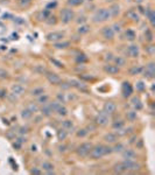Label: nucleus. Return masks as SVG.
<instances>
[{"instance_id":"4468645a","label":"nucleus","mask_w":155,"mask_h":175,"mask_svg":"<svg viewBox=\"0 0 155 175\" xmlns=\"http://www.w3.org/2000/svg\"><path fill=\"white\" fill-rule=\"evenodd\" d=\"M104 71L106 72V74H109V75H117L120 69H119V67H117L115 64H106V65H104Z\"/></svg>"},{"instance_id":"58836bf2","label":"nucleus","mask_w":155,"mask_h":175,"mask_svg":"<svg viewBox=\"0 0 155 175\" xmlns=\"http://www.w3.org/2000/svg\"><path fill=\"white\" fill-rule=\"evenodd\" d=\"M34 71H36V72H39V74H47V68L44 67V65H42V64H39V65H36L34 68Z\"/></svg>"},{"instance_id":"3c124183","label":"nucleus","mask_w":155,"mask_h":175,"mask_svg":"<svg viewBox=\"0 0 155 175\" xmlns=\"http://www.w3.org/2000/svg\"><path fill=\"white\" fill-rule=\"evenodd\" d=\"M7 97H8V99L11 100V102H12V103H15V102L17 100V95H14L13 92H11V94H9Z\"/></svg>"},{"instance_id":"e2e57ef3","label":"nucleus","mask_w":155,"mask_h":175,"mask_svg":"<svg viewBox=\"0 0 155 175\" xmlns=\"http://www.w3.org/2000/svg\"><path fill=\"white\" fill-rule=\"evenodd\" d=\"M106 2H112V1H114V0H105Z\"/></svg>"},{"instance_id":"e433bc0d","label":"nucleus","mask_w":155,"mask_h":175,"mask_svg":"<svg viewBox=\"0 0 155 175\" xmlns=\"http://www.w3.org/2000/svg\"><path fill=\"white\" fill-rule=\"evenodd\" d=\"M126 118L128 119L129 122H134V120L137 119V111L134 110V111H128V112H126Z\"/></svg>"},{"instance_id":"6e6d98bb","label":"nucleus","mask_w":155,"mask_h":175,"mask_svg":"<svg viewBox=\"0 0 155 175\" xmlns=\"http://www.w3.org/2000/svg\"><path fill=\"white\" fill-rule=\"evenodd\" d=\"M15 141H17L19 144H21V145H22V144H25V142H26V138H24V137H20V138H17Z\"/></svg>"},{"instance_id":"ddd939ff","label":"nucleus","mask_w":155,"mask_h":175,"mask_svg":"<svg viewBox=\"0 0 155 175\" xmlns=\"http://www.w3.org/2000/svg\"><path fill=\"white\" fill-rule=\"evenodd\" d=\"M103 111L105 113L109 114V116H111V114H113L117 111V105L114 104L113 102H106L103 105Z\"/></svg>"},{"instance_id":"393cba45","label":"nucleus","mask_w":155,"mask_h":175,"mask_svg":"<svg viewBox=\"0 0 155 175\" xmlns=\"http://www.w3.org/2000/svg\"><path fill=\"white\" fill-rule=\"evenodd\" d=\"M125 39L128 40V41H131V42H133V41L137 39V34H135V32L132 30V29H127V30L125 32Z\"/></svg>"},{"instance_id":"1a4fd4ad","label":"nucleus","mask_w":155,"mask_h":175,"mask_svg":"<svg viewBox=\"0 0 155 175\" xmlns=\"http://www.w3.org/2000/svg\"><path fill=\"white\" fill-rule=\"evenodd\" d=\"M121 94H122V96L125 97V98H128V97L132 96V94H133V87L131 85L129 82H126L125 81L121 84Z\"/></svg>"},{"instance_id":"6e6552de","label":"nucleus","mask_w":155,"mask_h":175,"mask_svg":"<svg viewBox=\"0 0 155 175\" xmlns=\"http://www.w3.org/2000/svg\"><path fill=\"white\" fill-rule=\"evenodd\" d=\"M144 76L147 79H153L155 77V63L154 62H149L146 65V68H144L142 70Z\"/></svg>"},{"instance_id":"ea45409f","label":"nucleus","mask_w":155,"mask_h":175,"mask_svg":"<svg viewBox=\"0 0 155 175\" xmlns=\"http://www.w3.org/2000/svg\"><path fill=\"white\" fill-rule=\"evenodd\" d=\"M48 100H49V96L48 95H41V96H39L37 98V102L39 103H41V104H46V103H48Z\"/></svg>"},{"instance_id":"09e8293b","label":"nucleus","mask_w":155,"mask_h":175,"mask_svg":"<svg viewBox=\"0 0 155 175\" xmlns=\"http://www.w3.org/2000/svg\"><path fill=\"white\" fill-rule=\"evenodd\" d=\"M87 61V57H86L85 55H78L77 57H76V62L77 63H83V62H86Z\"/></svg>"},{"instance_id":"412c9836","label":"nucleus","mask_w":155,"mask_h":175,"mask_svg":"<svg viewBox=\"0 0 155 175\" xmlns=\"http://www.w3.org/2000/svg\"><path fill=\"white\" fill-rule=\"evenodd\" d=\"M54 165H52V162H49V161H44L42 162V169L43 170H46L48 174H54Z\"/></svg>"},{"instance_id":"39448f33","label":"nucleus","mask_w":155,"mask_h":175,"mask_svg":"<svg viewBox=\"0 0 155 175\" xmlns=\"http://www.w3.org/2000/svg\"><path fill=\"white\" fill-rule=\"evenodd\" d=\"M91 159H100V158H103L105 155V145H97V146H92V149H91V152H90V154H89Z\"/></svg>"},{"instance_id":"49530a36","label":"nucleus","mask_w":155,"mask_h":175,"mask_svg":"<svg viewBox=\"0 0 155 175\" xmlns=\"http://www.w3.org/2000/svg\"><path fill=\"white\" fill-rule=\"evenodd\" d=\"M86 134H87L86 129H81V130H78L77 133H76V135H77L78 138H84Z\"/></svg>"},{"instance_id":"052dcab7","label":"nucleus","mask_w":155,"mask_h":175,"mask_svg":"<svg viewBox=\"0 0 155 175\" xmlns=\"http://www.w3.org/2000/svg\"><path fill=\"white\" fill-rule=\"evenodd\" d=\"M5 94H6V91H5V90H1V89H0V97H5V96H6Z\"/></svg>"},{"instance_id":"de8ad7c7","label":"nucleus","mask_w":155,"mask_h":175,"mask_svg":"<svg viewBox=\"0 0 155 175\" xmlns=\"http://www.w3.org/2000/svg\"><path fill=\"white\" fill-rule=\"evenodd\" d=\"M8 77V71L2 68H0V79H4V78H7Z\"/></svg>"},{"instance_id":"2eb2a0df","label":"nucleus","mask_w":155,"mask_h":175,"mask_svg":"<svg viewBox=\"0 0 155 175\" xmlns=\"http://www.w3.org/2000/svg\"><path fill=\"white\" fill-rule=\"evenodd\" d=\"M131 105L133 106V109H134L135 111H140V110H142V107H144V104H142L140 97H138V96H134L132 99H131Z\"/></svg>"},{"instance_id":"2f4dec72","label":"nucleus","mask_w":155,"mask_h":175,"mask_svg":"<svg viewBox=\"0 0 155 175\" xmlns=\"http://www.w3.org/2000/svg\"><path fill=\"white\" fill-rule=\"evenodd\" d=\"M56 113L61 116V117H65V116H68V109L64 106V105H60V107L56 110Z\"/></svg>"},{"instance_id":"6ab92c4d","label":"nucleus","mask_w":155,"mask_h":175,"mask_svg":"<svg viewBox=\"0 0 155 175\" xmlns=\"http://www.w3.org/2000/svg\"><path fill=\"white\" fill-rule=\"evenodd\" d=\"M104 140L109 144H114V142L118 141V135L115 133H106L104 135Z\"/></svg>"},{"instance_id":"aec40b11","label":"nucleus","mask_w":155,"mask_h":175,"mask_svg":"<svg viewBox=\"0 0 155 175\" xmlns=\"http://www.w3.org/2000/svg\"><path fill=\"white\" fill-rule=\"evenodd\" d=\"M146 17L147 19H148V21L150 22V26H155V12L153 11V9L150 8H147L146 11Z\"/></svg>"},{"instance_id":"5701e85b","label":"nucleus","mask_w":155,"mask_h":175,"mask_svg":"<svg viewBox=\"0 0 155 175\" xmlns=\"http://www.w3.org/2000/svg\"><path fill=\"white\" fill-rule=\"evenodd\" d=\"M41 113H42L44 117H49V116H52V107H50V105H49V103L43 104L42 109H41Z\"/></svg>"},{"instance_id":"4d7b16f0","label":"nucleus","mask_w":155,"mask_h":175,"mask_svg":"<svg viewBox=\"0 0 155 175\" xmlns=\"http://www.w3.org/2000/svg\"><path fill=\"white\" fill-rule=\"evenodd\" d=\"M25 133H28V127H21L20 129V134H25Z\"/></svg>"},{"instance_id":"b1692460","label":"nucleus","mask_w":155,"mask_h":175,"mask_svg":"<svg viewBox=\"0 0 155 175\" xmlns=\"http://www.w3.org/2000/svg\"><path fill=\"white\" fill-rule=\"evenodd\" d=\"M142 70H144V67H141V65H134V67H132L129 69L128 72L131 76H137V75H140L142 72Z\"/></svg>"},{"instance_id":"c03bdc74","label":"nucleus","mask_w":155,"mask_h":175,"mask_svg":"<svg viewBox=\"0 0 155 175\" xmlns=\"http://www.w3.org/2000/svg\"><path fill=\"white\" fill-rule=\"evenodd\" d=\"M135 88H137V90H138V91H144V90L146 89V84H145L142 81H139V82H137V85H135Z\"/></svg>"},{"instance_id":"bb28decb","label":"nucleus","mask_w":155,"mask_h":175,"mask_svg":"<svg viewBox=\"0 0 155 175\" xmlns=\"http://www.w3.org/2000/svg\"><path fill=\"white\" fill-rule=\"evenodd\" d=\"M127 17L132 20V21H134V22H139V14L137 13V11H134V9H131L127 12V14H126Z\"/></svg>"},{"instance_id":"603ef678","label":"nucleus","mask_w":155,"mask_h":175,"mask_svg":"<svg viewBox=\"0 0 155 175\" xmlns=\"http://www.w3.org/2000/svg\"><path fill=\"white\" fill-rule=\"evenodd\" d=\"M30 2H32V0H19V4L21 6H28Z\"/></svg>"},{"instance_id":"4be33fe9","label":"nucleus","mask_w":155,"mask_h":175,"mask_svg":"<svg viewBox=\"0 0 155 175\" xmlns=\"http://www.w3.org/2000/svg\"><path fill=\"white\" fill-rule=\"evenodd\" d=\"M113 172L117 173V174H122V173H125V172H127V170H126V168H125V166H124L122 162H118V164H115V165L113 166Z\"/></svg>"},{"instance_id":"423d86ee","label":"nucleus","mask_w":155,"mask_h":175,"mask_svg":"<svg viewBox=\"0 0 155 175\" xmlns=\"http://www.w3.org/2000/svg\"><path fill=\"white\" fill-rule=\"evenodd\" d=\"M109 122H110V116H109L107 113H105L104 111L99 112V113L96 116V118H95L96 125L102 126V127L106 126V125L109 124Z\"/></svg>"},{"instance_id":"a18cd8bd","label":"nucleus","mask_w":155,"mask_h":175,"mask_svg":"<svg viewBox=\"0 0 155 175\" xmlns=\"http://www.w3.org/2000/svg\"><path fill=\"white\" fill-rule=\"evenodd\" d=\"M86 20H87V18H86L85 15H79V17H77V19H76V22H77L78 25H84L86 22Z\"/></svg>"},{"instance_id":"4c0bfd02","label":"nucleus","mask_w":155,"mask_h":175,"mask_svg":"<svg viewBox=\"0 0 155 175\" xmlns=\"http://www.w3.org/2000/svg\"><path fill=\"white\" fill-rule=\"evenodd\" d=\"M44 94V89L43 88H35L34 90H32V96H36V97H39V96H41V95H43Z\"/></svg>"},{"instance_id":"bf43d9fd","label":"nucleus","mask_w":155,"mask_h":175,"mask_svg":"<svg viewBox=\"0 0 155 175\" xmlns=\"http://www.w3.org/2000/svg\"><path fill=\"white\" fill-rule=\"evenodd\" d=\"M32 174H41V170H39V169H36V168H34V169H32V172H30Z\"/></svg>"},{"instance_id":"dca6fc26","label":"nucleus","mask_w":155,"mask_h":175,"mask_svg":"<svg viewBox=\"0 0 155 175\" xmlns=\"http://www.w3.org/2000/svg\"><path fill=\"white\" fill-rule=\"evenodd\" d=\"M11 90H12V92H13L14 95H17V96H21V95H24L25 91H26L25 87H22L21 84H13V85L11 87Z\"/></svg>"},{"instance_id":"c9c22d12","label":"nucleus","mask_w":155,"mask_h":175,"mask_svg":"<svg viewBox=\"0 0 155 175\" xmlns=\"http://www.w3.org/2000/svg\"><path fill=\"white\" fill-rule=\"evenodd\" d=\"M124 126H125V122H122V120H115V122H113V124H112V127L115 130V131L122 129Z\"/></svg>"},{"instance_id":"72a5a7b5","label":"nucleus","mask_w":155,"mask_h":175,"mask_svg":"<svg viewBox=\"0 0 155 175\" xmlns=\"http://www.w3.org/2000/svg\"><path fill=\"white\" fill-rule=\"evenodd\" d=\"M32 116H33V112H32V111H29L28 109H25V110H22V111H21V118H22V119H25V120L30 119V118H32Z\"/></svg>"},{"instance_id":"37998d69","label":"nucleus","mask_w":155,"mask_h":175,"mask_svg":"<svg viewBox=\"0 0 155 175\" xmlns=\"http://www.w3.org/2000/svg\"><path fill=\"white\" fill-rule=\"evenodd\" d=\"M27 109H28L29 111H32L33 113H34V112H37V111H39V106H37V104H34V103H30V104H28Z\"/></svg>"},{"instance_id":"5fc2aeb1","label":"nucleus","mask_w":155,"mask_h":175,"mask_svg":"<svg viewBox=\"0 0 155 175\" xmlns=\"http://www.w3.org/2000/svg\"><path fill=\"white\" fill-rule=\"evenodd\" d=\"M111 153H113L112 147H110V146H105V155H107V154H111Z\"/></svg>"},{"instance_id":"9b49d317","label":"nucleus","mask_w":155,"mask_h":175,"mask_svg":"<svg viewBox=\"0 0 155 175\" xmlns=\"http://www.w3.org/2000/svg\"><path fill=\"white\" fill-rule=\"evenodd\" d=\"M46 77L48 79V82L49 83H52V84H55V85H59L62 83V79L61 77L57 75V74H55V72H50V71H47V74H46Z\"/></svg>"},{"instance_id":"7c9ffc66","label":"nucleus","mask_w":155,"mask_h":175,"mask_svg":"<svg viewBox=\"0 0 155 175\" xmlns=\"http://www.w3.org/2000/svg\"><path fill=\"white\" fill-rule=\"evenodd\" d=\"M113 61H114V63H115L117 67H122V65H125V63H126V60H125L122 56H115V57H113Z\"/></svg>"},{"instance_id":"680f3d73","label":"nucleus","mask_w":155,"mask_h":175,"mask_svg":"<svg viewBox=\"0 0 155 175\" xmlns=\"http://www.w3.org/2000/svg\"><path fill=\"white\" fill-rule=\"evenodd\" d=\"M134 1H135V2H138V4H141L144 0H134Z\"/></svg>"},{"instance_id":"cd10ccee","label":"nucleus","mask_w":155,"mask_h":175,"mask_svg":"<svg viewBox=\"0 0 155 175\" xmlns=\"http://www.w3.org/2000/svg\"><path fill=\"white\" fill-rule=\"evenodd\" d=\"M85 0H67V5L69 7H78L84 4Z\"/></svg>"},{"instance_id":"f704fd0d","label":"nucleus","mask_w":155,"mask_h":175,"mask_svg":"<svg viewBox=\"0 0 155 175\" xmlns=\"http://www.w3.org/2000/svg\"><path fill=\"white\" fill-rule=\"evenodd\" d=\"M62 127L65 130V131H71L74 129V122L71 120H64L62 122Z\"/></svg>"},{"instance_id":"a19ab883","label":"nucleus","mask_w":155,"mask_h":175,"mask_svg":"<svg viewBox=\"0 0 155 175\" xmlns=\"http://www.w3.org/2000/svg\"><path fill=\"white\" fill-rule=\"evenodd\" d=\"M146 52L149 55V56H153L155 54V46L154 44H149L146 47Z\"/></svg>"},{"instance_id":"c756f323","label":"nucleus","mask_w":155,"mask_h":175,"mask_svg":"<svg viewBox=\"0 0 155 175\" xmlns=\"http://www.w3.org/2000/svg\"><path fill=\"white\" fill-rule=\"evenodd\" d=\"M77 32H78V34H81V35H84V34H87L89 32H90V26L89 25H81V26L78 27V29H77Z\"/></svg>"},{"instance_id":"7ed1b4c3","label":"nucleus","mask_w":155,"mask_h":175,"mask_svg":"<svg viewBox=\"0 0 155 175\" xmlns=\"http://www.w3.org/2000/svg\"><path fill=\"white\" fill-rule=\"evenodd\" d=\"M91 149H92V144H91V142H83V144H81V145L77 147L76 152H77L78 157L86 158L89 154H90Z\"/></svg>"},{"instance_id":"20e7f679","label":"nucleus","mask_w":155,"mask_h":175,"mask_svg":"<svg viewBox=\"0 0 155 175\" xmlns=\"http://www.w3.org/2000/svg\"><path fill=\"white\" fill-rule=\"evenodd\" d=\"M64 36H65V33L64 32H62V30H55V32L48 33V34L46 35V39H47V41L55 43V42L62 41L64 39Z\"/></svg>"},{"instance_id":"f8f14e48","label":"nucleus","mask_w":155,"mask_h":175,"mask_svg":"<svg viewBox=\"0 0 155 175\" xmlns=\"http://www.w3.org/2000/svg\"><path fill=\"white\" fill-rule=\"evenodd\" d=\"M127 54H128L129 57H132V59H137L139 57V55H140V49H139V46L138 44H131L128 46V48H127Z\"/></svg>"},{"instance_id":"f3484780","label":"nucleus","mask_w":155,"mask_h":175,"mask_svg":"<svg viewBox=\"0 0 155 175\" xmlns=\"http://www.w3.org/2000/svg\"><path fill=\"white\" fill-rule=\"evenodd\" d=\"M109 11H110L111 18H117L120 14V5L119 4H113V5H111V7L109 8Z\"/></svg>"},{"instance_id":"864d4df0","label":"nucleus","mask_w":155,"mask_h":175,"mask_svg":"<svg viewBox=\"0 0 155 175\" xmlns=\"http://www.w3.org/2000/svg\"><path fill=\"white\" fill-rule=\"evenodd\" d=\"M50 61L54 63V64H56V67H59V68H63V63H61V62H59L57 60H55V59H52Z\"/></svg>"},{"instance_id":"0eeeda50","label":"nucleus","mask_w":155,"mask_h":175,"mask_svg":"<svg viewBox=\"0 0 155 175\" xmlns=\"http://www.w3.org/2000/svg\"><path fill=\"white\" fill-rule=\"evenodd\" d=\"M124 166L126 168V170H131V172H138L139 169L141 168L140 164L137 162L135 160H129V159H125L122 161Z\"/></svg>"},{"instance_id":"c85d7f7f","label":"nucleus","mask_w":155,"mask_h":175,"mask_svg":"<svg viewBox=\"0 0 155 175\" xmlns=\"http://www.w3.org/2000/svg\"><path fill=\"white\" fill-rule=\"evenodd\" d=\"M67 137H68V131H65L63 127L60 129L59 131H57V139L60 140V141H63V140L67 139Z\"/></svg>"},{"instance_id":"8fccbe9b","label":"nucleus","mask_w":155,"mask_h":175,"mask_svg":"<svg viewBox=\"0 0 155 175\" xmlns=\"http://www.w3.org/2000/svg\"><path fill=\"white\" fill-rule=\"evenodd\" d=\"M112 27V29H113V32L114 33H120L121 32V25L120 24H114L113 26H111Z\"/></svg>"},{"instance_id":"13d9d810","label":"nucleus","mask_w":155,"mask_h":175,"mask_svg":"<svg viewBox=\"0 0 155 175\" xmlns=\"http://www.w3.org/2000/svg\"><path fill=\"white\" fill-rule=\"evenodd\" d=\"M105 60H106V61H109V60L111 61V60H113V55H112V54H111V52L106 54V57H105Z\"/></svg>"},{"instance_id":"9d476101","label":"nucleus","mask_w":155,"mask_h":175,"mask_svg":"<svg viewBox=\"0 0 155 175\" xmlns=\"http://www.w3.org/2000/svg\"><path fill=\"white\" fill-rule=\"evenodd\" d=\"M114 35H115V33L113 32L111 26H105L102 28V36L105 40H110L111 41V40L114 39Z\"/></svg>"},{"instance_id":"a211bd4d","label":"nucleus","mask_w":155,"mask_h":175,"mask_svg":"<svg viewBox=\"0 0 155 175\" xmlns=\"http://www.w3.org/2000/svg\"><path fill=\"white\" fill-rule=\"evenodd\" d=\"M124 159H129V160H134L137 158V153L133 151V149H124L121 152Z\"/></svg>"},{"instance_id":"473e14b6","label":"nucleus","mask_w":155,"mask_h":175,"mask_svg":"<svg viewBox=\"0 0 155 175\" xmlns=\"http://www.w3.org/2000/svg\"><path fill=\"white\" fill-rule=\"evenodd\" d=\"M145 40H146L147 42H153V40H154V34H153V32L150 30V29H146L145 30Z\"/></svg>"},{"instance_id":"f03ea898","label":"nucleus","mask_w":155,"mask_h":175,"mask_svg":"<svg viewBox=\"0 0 155 175\" xmlns=\"http://www.w3.org/2000/svg\"><path fill=\"white\" fill-rule=\"evenodd\" d=\"M74 19H75V12H74L71 8H68V7H67V8H63L61 11L60 20L62 24L68 25V24H70Z\"/></svg>"},{"instance_id":"a878e982","label":"nucleus","mask_w":155,"mask_h":175,"mask_svg":"<svg viewBox=\"0 0 155 175\" xmlns=\"http://www.w3.org/2000/svg\"><path fill=\"white\" fill-rule=\"evenodd\" d=\"M54 47L56 49H67L68 47H70V42L69 41H59V42L54 43Z\"/></svg>"},{"instance_id":"f257e3e1","label":"nucleus","mask_w":155,"mask_h":175,"mask_svg":"<svg viewBox=\"0 0 155 175\" xmlns=\"http://www.w3.org/2000/svg\"><path fill=\"white\" fill-rule=\"evenodd\" d=\"M111 19V14L109 8H99L95 12V14L92 15V21L95 24H102V22H106Z\"/></svg>"},{"instance_id":"79ce46f5","label":"nucleus","mask_w":155,"mask_h":175,"mask_svg":"<svg viewBox=\"0 0 155 175\" xmlns=\"http://www.w3.org/2000/svg\"><path fill=\"white\" fill-rule=\"evenodd\" d=\"M113 152H117V153H121L124 149H125V146L122 144H117L114 147H112Z\"/></svg>"}]
</instances>
